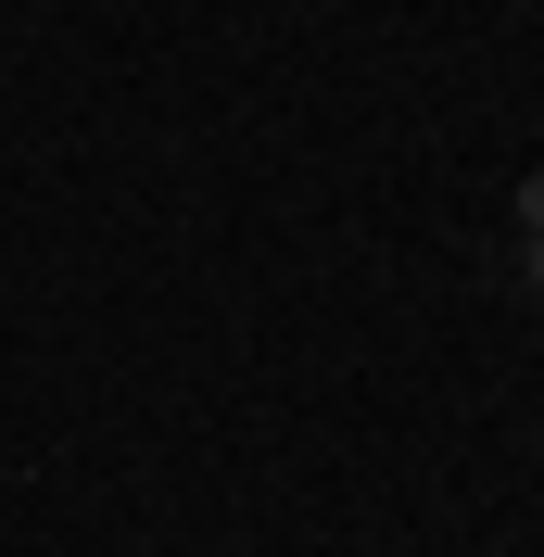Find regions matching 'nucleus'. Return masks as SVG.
<instances>
[{
  "instance_id": "nucleus-1",
  "label": "nucleus",
  "mask_w": 544,
  "mask_h": 557,
  "mask_svg": "<svg viewBox=\"0 0 544 557\" xmlns=\"http://www.w3.org/2000/svg\"><path fill=\"white\" fill-rule=\"evenodd\" d=\"M519 242H544V177H519Z\"/></svg>"
},
{
  "instance_id": "nucleus-2",
  "label": "nucleus",
  "mask_w": 544,
  "mask_h": 557,
  "mask_svg": "<svg viewBox=\"0 0 544 557\" xmlns=\"http://www.w3.org/2000/svg\"><path fill=\"white\" fill-rule=\"evenodd\" d=\"M532 305H544V242H532Z\"/></svg>"
}]
</instances>
